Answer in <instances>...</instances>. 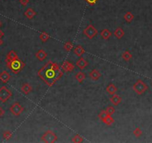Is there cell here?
Listing matches in <instances>:
<instances>
[{
  "label": "cell",
  "instance_id": "cell-12",
  "mask_svg": "<svg viewBox=\"0 0 152 143\" xmlns=\"http://www.w3.org/2000/svg\"><path fill=\"white\" fill-rule=\"evenodd\" d=\"M47 53L44 49H40L37 51V53L35 54V57L37 60L40 61H43L47 57Z\"/></svg>",
  "mask_w": 152,
  "mask_h": 143
},
{
  "label": "cell",
  "instance_id": "cell-28",
  "mask_svg": "<svg viewBox=\"0 0 152 143\" xmlns=\"http://www.w3.org/2000/svg\"><path fill=\"white\" fill-rule=\"evenodd\" d=\"M105 111H106V113H107V115H112L113 114H114V113H115V111H116V109H115V107H114L113 106H108L106 108Z\"/></svg>",
  "mask_w": 152,
  "mask_h": 143
},
{
  "label": "cell",
  "instance_id": "cell-22",
  "mask_svg": "<svg viewBox=\"0 0 152 143\" xmlns=\"http://www.w3.org/2000/svg\"><path fill=\"white\" fill-rule=\"evenodd\" d=\"M124 19L127 23H131V22L133 21V19H134V15L132 14L131 12L128 11V12H127V13L124 15Z\"/></svg>",
  "mask_w": 152,
  "mask_h": 143
},
{
  "label": "cell",
  "instance_id": "cell-18",
  "mask_svg": "<svg viewBox=\"0 0 152 143\" xmlns=\"http://www.w3.org/2000/svg\"><path fill=\"white\" fill-rule=\"evenodd\" d=\"M24 15L26 18H28V19H33L36 15H37V13L31 8H29L28 9L26 10L24 13Z\"/></svg>",
  "mask_w": 152,
  "mask_h": 143
},
{
  "label": "cell",
  "instance_id": "cell-7",
  "mask_svg": "<svg viewBox=\"0 0 152 143\" xmlns=\"http://www.w3.org/2000/svg\"><path fill=\"white\" fill-rule=\"evenodd\" d=\"M9 110L14 115L18 116L21 115L22 113L24 111V107L19 102H15L11 106Z\"/></svg>",
  "mask_w": 152,
  "mask_h": 143
},
{
  "label": "cell",
  "instance_id": "cell-26",
  "mask_svg": "<svg viewBox=\"0 0 152 143\" xmlns=\"http://www.w3.org/2000/svg\"><path fill=\"white\" fill-rule=\"evenodd\" d=\"M64 48L66 51H69L72 50V49H73V43L72 42L67 41L66 42L64 45Z\"/></svg>",
  "mask_w": 152,
  "mask_h": 143
},
{
  "label": "cell",
  "instance_id": "cell-4",
  "mask_svg": "<svg viewBox=\"0 0 152 143\" xmlns=\"http://www.w3.org/2000/svg\"><path fill=\"white\" fill-rule=\"evenodd\" d=\"M41 140L43 142L46 143H54L57 142V136L54 131L51 130H48L45 131L44 134L41 136Z\"/></svg>",
  "mask_w": 152,
  "mask_h": 143
},
{
  "label": "cell",
  "instance_id": "cell-30",
  "mask_svg": "<svg viewBox=\"0 0 152 143\" xmlns=\"http://www.w3.org/2000/svg\"><path fill=\"white\" fill-rule=\"evenodd\" d=\"M107 116V113L105 110H101V112L99 113V114H98V118L100 119V120H101L102 122H103V121L106 119Z\"/></svg>",
  "mask_w": 152,
  "mask_h": 143
},
{
  "label": "cell",
  "instance_id": "cell-10",
  "mask_svg": "<svg viewBox=\"0 0 152 143\" xmlns=\"http://www.w3.org/2000/svg\"><path fill=\"white\" fill-rule=\"evenodd\" d=\"M88 65H89V63H88L87 60H86L85 58H83V57H80L78 60L76 62V66L81 70H83V69H85L87 66H88Z\"/></svg>",
  "mask_w": 152,
  "mask_h": 143
},
{
  "label": "cell",
  "instance_id": "cell-37",
  "mask_svg": "<svg viewBox=\"0 0 152 143\" xmlns=\"http://www.w3.org/2000/svg\"><path fill=\"white\" fill-rule=\"evenodd\" d=\"M2 22L0 21V27H2Z\"/></svg>",
  "mask_w": 152,
  "mask_h": 143
},
{
  "label": "cell",
  "instance_id": "cell-29",
  "mask_svg": "<svg viewBox=\"0 0 152 143\" xmlns=\"http://www.w3.org/2000/svg\"><path fill=\"white\" fill-rule=\"evenodd\" d=\"M2 136L3 138L6 139V140H8L10 139L12 137V133L10 131V130H5V132L2 134Z\"/></svg>",
  "mask_w": 152,
  "mask_h": 143
},
{
  "label": "cell",
  "instance_id": "cell-1",
  "mask_svg": "<svg viewBox=\"0 0 152 143\" xmlns=\"http://www.w3.org/2000/svg\"><path fill=\"white\" fill-rule=\"evenodd\" d=\"M63 70L57 63L49 60L38 71V76L49 87H52L63 76Z\"/></svg>",
  "mask_w": 152,
  "mask_h": 143
},
{
  "label": "cell",
  "instance_id": "cell-33",
  "mask_svg": "<svg viewBox=\"0 0 152 143\" xmlns=\"http://www.w3.org/2000/svg\"><path fill=\"white\" fill-rule=\"evenodd\" d=\"M98 0H86V2H87L89 5H94L97 2Z\"/></svg>",
  "mask_w": 152,
  "mask_h": 143
},
{
  "label": "cell",
  "instance_id": "cell-2",
  "mask_svg": "<svg viewBox=\"0 0 152 143\" xmlns=\"http://www.w3.org/2000/svg\"><path fill=\"white\" fill-rule=\"evenodd\" d=\"M6 66L8 69L12 71V72H14V74H18L19 72H21L25 66V63L23 60H19L18 58L6 64Z\"/></svg>",
  "mask_w": 152,
  "mask_h": 143
},
{
  "label": "cell",
  "instance_id": "cell-9",
  "mask_svg": "<svg viewBox=\"0 0 152 143\" xmlns=\"http://www.w3.org/2000/svg\"><path fill=\"white\" fill-rule=\"evenodd\" d=\"M18 55H17V52L14 51V50H11V51L8 53V55H6V58H5L6 64L9 63L11 62H12L13 60H16V59H18Z\"/></svg>",
  "mask_w": 152,
  "mask_h": 143
},
{
  "label": "cell",
  "instance_id": "cell-34",
  "mask_svg": "<svg viewBox=\"0 0 152 143\" xmlns=\"http://www.w3.org/2000/svg\"><path fill=\"white\" fill-rule=\"evenodd\" d=\"M4 114H5V111H4V110L0 107V119L3 116Z\"/></svg>",
  "mask_w": 152,
  "mask_h": 143
},
{
  "label": "cell",
  "instance_id": "cell-36",
  "mask_svg": "<svg viewBox=\"0 0 152 143\" xmlns=\"http://www.w3.org/2000/svg\"><path fill=\"white\" fill-rule=\"evenodd\" d=\"M3 44V40H2V38H0V46H2Z\"/></svg>",
  "mask_w": 152,
  "mask_h": 143
},
{
  "label": "cell",
  "instance_id": "cell-8",
  "mask_svg": "<svg viewBox=\"0 0 152 143\" xmlns=\"http://www.w3.org/2000/svg\"><path fill=\"white\" fill-rule=\"evenodd\" d=\"M61 69L62 70L65 72H72L75 69V65L72 63V62H69L66 60L63 63V64L61 65Z\"/></svg>",
  "mask_w": 152,
  "mask_h": 143
},
{
  "label": "cell",
  "instance_id": "cell-25",
  "mask_svg": "<svg viewBox=\"0 0 152 143\" xmlns=\"http://www.w3.org/2000/svg\"><path fill=\"white\" fill-rule=\"evenodd\" d=\"M103 123H104L105 125L110 126V125H111L112 124L114 123V119L112 117V115H107V116L106 117V119L103 121Z\"/></svg>",
  "mask_w": 152,
  "mask_h": 143
},
{
  "label": "cell",
  "instance_id": "cell-13",
  "mask_svg": "<svg viewBox=\"0 0 152 143\" xmlns=\"http://www.w3.org/2000/svg\"><path fill=\"white\" fill-rule=\"evenodd\" d=\"M11 78V75L7 71H2L0 73V81L4 83H7Z\"/></svg>",
  "mask_w": 152,
  "mask_h": 143
},
{
  "label": "cell",
  "instance_id": "cell-16",
  "mask_svg": "<svg viewBox=\"0 0 152 143\" xmlns=\"http://www.w3.org/2000/svg\"><path fill=\"white\" fill-rule=\"evenodd\" d=\"M106 90L108 94H110L111 96H113V95L116 94V92H117L118 89H117L116 86L114 83H109L108 86L107 87Z\"/></svg>",
  "mask_w": 152,
  "mask_h": 143
},
{
  "label": "cell",
  "instance_id": "cell-24",
  "mask_svg": "<svg viewBox=\"0 0 152 143\" xmlns=\"http://www.w3.org/2000/svg\"><path fill=\"white\" fill-rule=\"evenodd\" d=\"M132 57H133L132 54H131L129 51H128V50L124 51V52L122 53V57L125 61H129V60L132 58Z\"/></svg>",
  "mask_w": 152,
  "mask_h": 143
},
{
  "label": "cell",
  "instance_id": "cell-35",
  "mask_svg": "<svg viewBox=\"0 0 152 143\" xmlns=\"http://www.w3.org/2000/svg\"><path fill=\"white\" fill-rule=\"evenodd\" d=\"M4 35H5V33L3 32L2 30H0V38H2L4 37Z\"/></svg>",
  "mask_w": 152,
  "mask_h": 143
},
{
  "label": "cell",
  "instance_id": "cell-17",
  "mask_svg": "<svg viewBox=\"0 0 152 143\" xmlns=\"http://www.w3.org/2000/svg\"><path fill=\"white\" fill-rule=\"evenodd\" d=\"M111 102L114 105V106H118L120 103L122 102V98L120 97L119 95L117 94H114L112 96V97L111 98Z\"/></svg>",
  "mask_w": 152,
  "mask_h": 143
},
{
  "label": "cell",
  "instance_id": "cell-27",
  "mask_svg": "<svg viewBox=\"0 0 152 143\" xmlns=\"http://www.w3.org/2000/svg\"><path fill=\"white\" fill-rule=\"evenodd\" d=\"M83 141V139L82 136H81L78 134H76L73 138L72 139V142L74 143H81Z\"/></svg>",
  "mask_w": 152,
  "mask_h": 143
},
{
  "label": "cell",
  "instance_id": "cell-15",
  "mask_svg": "<svg viewBox=\"0 0 152 143\" xmlns=\"http://www.w3.org/2000/svg\"><path fill=\"white\" fill-rule=\"evenodd\" d=\"M73 52L74 54L77 56V57H81V56L83 55V54L85 53V49H84V48H83L82 46L78 45V46L74 49Z\"/></svg>",
  "mask_w": 152,
  "mask_h": 143
},
{
  "label": "cell",
  "instance_id": "cell-31",
  "mask_svg": "<svg viewBox=\"0 0 152 143\" xmlns=\"http://www.w3.org/2000/svg\"><path fill=\"white\" fill-rule=\"evenodd\" d=\"M134 135L136 137H140L143 135V130H141L140 128H137L134 130Z\"/></svg>",
  "mask_w": 152,
  "mask_h": 143
},
{
  "label": "cell",
  "instance_id": "cell-6",
  "mask_svg": "<svg viewBox=\"0 0 152 143\" xmlns=\"http://www.w3.org/2000/svg\"><path fill=\"white\" fill-rule=\"evenodd\" d=\"M83 34L87 37L88 39L92 40L98 34V30L92 25H89L83 29Z\"/></svg>",
  "mask_w": 152,
  "mask_h": 143
},
{
  "label": "cell",
  "instance_id": "cell-19",
  "mask_svg": "<svg viewBox=\"0 0 152 143\" xmlns=\"http://www.w3.org/2000/svg\"><path fill=\"white\" fill-rule=\"evenodd\" d=\"M114 36H115L117 39H119V40L122 39V38L124 36V30L122 28H120V27L117 28L115 30V31H114Z\"/></svg>",
  "mask_w": 152,
  "mask_h": 143
},
{
  "label": "cell",
  "instance_id": "cell-11",
  "mask_svg": "<svg viewBox=\"0 0 152 143\" xmlns=\"http://www.w3.org/2000/svg\"><path fill=\"white\" fill-rule=\"evenodd\" d=\"M101 72L98 70V69H92V71L90 72V74H89V77L90 78L91 80L92 81H98V79L101 78Z\"/></svg>",
  "mask_w": 152,
  "mask_h": 143
},
{
  "label": "cell",
  "instance_id": "cell-23",
  "mask_svg": "<svg viewBox=\"0 0 152 143\" xmlns=\"http://www.w3.org/2000/svg\"><path fill=\"white\" fill-rule=\"evenodd\" d=\"M40 37V40L43 43H46V41H48V40H49L50 36H49V34L48 33L43 31V32H42L41 34H40V37Z\"/></svg>",
  "mask_w": 152,
  "mask_h": 143
},
{
  "label": "cell",
  "instance_id": "cell-14",
  "mask_svg": "<svg viewBox=\"0 0 152 143\" xmlns=\"http://www.w3.org/2000/svg\"><path fill=\"white\" fill-rule=\"evenodd\" d=\"M32 87L28 83H23V86L21 87V91H22L23 94H25L26 96L32 92Z\"/></svg>",
  "mask_w": 152,
  "mask_h": 143
},
{
  "label": "cell",
  "instance_id": "cell-21",
  "mask_svg": "<svg viewBox=\"0 0 152 143\" xmlns=\"http://www.w3.org/2000/svg\"><path fill=\"white\" fill-rule=\"evenodd\" d=\"M75 78L78 81L79 83H82L84 81V80L86 79V75L84 72H79L77 74L75 75Z\"/></svg>",
  "mask_w": 152,
  "mask_h": 143
},
{
  "label": "cell",
  "instance_id": "cell-32",
  "mask_svg": "<svg viewBox=\"0 0 152 143\" xmlns=\"http://www.w3.org/2000/svg\"><path fill=\"white\" fill-rule=\"evenodd\" d=\"M19 2L23 6L25 7L29 3V0H19Z\"/></svg>",
  "mask_w": 152,
  "mask_h": 143
},
{
  "label": "cell",
  "instance_id": "cell-3",
  "mask_svg": "<svg viewBox=\"0 0 152 143\" xmlns=\"http://www.w3.org/2000/svg\"><path fill=\"white\" fill-rule=\"evenodd\" d=\"M148 89V87L147 84L145 83L143 80H141V79L137 80L134 83V85H133L134 91L139 96H141V95L144 94L145 92L147 91Z\"/></svg>",
  "mask_w": 152,
  "mask_h": 143
},
{
  "label": "cell",
  "instance_id": "cell-20",
  "mask_svg": "<svg viewBox=\"0 0 152 143\" xmlns=\"http://www.w3.org/2000/svg\"><path fill=\"white\" fill-rule=\"evenodd\" d=\"M100 34L104 40H108L112 36V33L111 32V31L109 29H107V28L103 29L100 33Z\"/></svg>",
  "mask_w": 152,
  "mask_h": 143
},
{
  "label": "cell",
  "instance_id": "cell-5",
  "mask_svg": "<svg viewBox=\"0 0 152 143\" xmlns=\"http://www.w3.org/2000/svg\"><path fill=\"white\" fill-rule=\"evenodd\" d=\"M13 93L8 88L3 86L0 88V102L2 103H5L12 97Z\"/></svg>",
  "mask_w": 152,
  "mask_h": 143
}]
</instances>
